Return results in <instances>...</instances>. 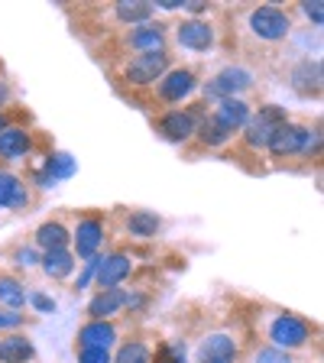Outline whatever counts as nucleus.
<instances>
[{
  "mask_svg": "<svg viewBox=\"0 0 324 363\" xmlns=\"http://www.w3.org/2000/svg\"><path fill=\"white\" fill-rule=\"evenodd\" d=\"M247 26H250V36L259 39V43H269V45L289 39V33H292V20H289V13L286 10H279V7L250 10Z\"/></svg>",
  "mask_w": 324,
  "mask_h": 363,
  "instance_id": "f257e3e1",
  "label": "nucleus"
},
{
  "mask_svg": "<svg viewBox=\"0 0 324 363\" xmlns=\"http://www.w3.org/2000/svg\"><path fill=\"white\" fill-rule=\"evenodd\" d=\"M286 121H289L286 107H279V104L259 107L257 117H250V123L243 127V143H247V150H266L272 133H276V127H282Z\"/></svg>",
  "mask_w": 324,
  "mask_h": 363,
  "instance_id": "f03ea898",
  "label": "nucleus"
},
{
  "mask_svg": "<svg viewBox=\"0 0 324 363\" xmlns=\"http://www.w3.org/2000/svg\"><path fill=\"white\" fill-rule=\"evenodd\" d=\"M172 65V55L169 52H143V55H133L123 68V82H130L133 88H150L156 84L159 78L169 72Z\"/></svg>",
  "mask_w": 324,
  "mask_h": 363,
  "instance_id": "7ed1b4c3",
  "label": "nucleus"
},
{
  "mask_svg": "<svg viewBox=\"0 0 324 363\" xmlns=\"http://www.w3.org/2000/svg\"><path fill=\"white\" fill-rule=\"evenodd\" d=\"M253 88V72L240 65H227L224 72L204 82V98H214V101H227V98H240L243 91Z\"/></svg>",
  "mask_w": 324,
  "mask_h": 363,
  "instance_id": "20e7f679",
  "label": "nucleus"
},
{
  "mask_svg": "<svg viewBox=\"0 0 324 363\" xmlns=\"http://www.w3.org/2000/svg\"><path fill=\"white\" fill-rule=\"evenodd\" d=\"M311 337V325L305 318L298 315H279L276 321L269 325V340L276 350H295V347H305Z\"/></svg>",
  "mask_w": 324,
  "mask_h": 363,
  "instance_id": "39448f33",
  "label": "nucleus"
},
{
  "mask_svg": "<svg viewBox=\"0 0 324 363\" xmlns=\"http://www.w3.org/2000/svg\"><path fill=\"white\" fill-rule=\"evenodd\" d=\"M308 136H311V130L305 127V123L286 121L282 127H276V133H272V140H269V146H266V150H269L272 159L302 156L305 146H308Z\"/></svg>",
  "mask_w": 324,
  "mask_h": 363,
  "instance_id": "423d86ee",
  "label": "nucleus"
},
{
  "mask_svg": "<svg viewBox=\"0 0 324 363\" xmlns=\"http://www.w3.org/2000/svg\"><path fill=\"white\" fill-rule=\"evenodd\" d=\"M72 243H75V259L98 257L101 243H104V218H101V214H84V218L78 220L75 234H72Z\"/></svg>",
  "mask_w": 324,
  "mask_h": 363,
  "instance_id": "0eeeda50",
  "label": "nucleus"
},
{
  "mask_svg": "<svg viewBox=\"0 0 324 363\" xmlns=\"http://www.w3.org/2000/svg\"><path fill=\"white\" fill-rule=\"evenodd\" d=\"M195 84H198L195 68H169L166 75L156 82V94L166 104H179L181 98H189L191 91H195Z\"/></svg>",
  "mask_w": 324,
  "mask_h": 363,
  "instance_id": "6e6552de",
  "label": "nucleus"
},
{
  "mask_svg": "<svg viewBox=\"0 0 324 363\" xmlns=\"http://www.w3.org/2000/svg\"><path fill=\"white\" fill-rule=\"evenodd\" d=\"M195 127H198V121L191 111H166L156 121L159 136L169 140V143H189L191 136H195Z\"/></svg>",
  "mask_w": 324,
  "mask_h": 363,
  "instance_id": "1a4fd4ad",
  "label": "nucleus"
},
{
  "mask_svg": "<svg viewBox=\"0 0 324 363\" xmlns=\"http://www.w3.org/2000/svg\"><path fill=\"white\" fill-rule=\"evenodd\" d=\"M175 43L181 45V49H191V52H208L214 45V26L204 20H181L179 26H175Z\"/></svg>",
  "mask_w": 324,
  "mask_h": 363,
  "instance_id": "9d476101",
  "label": "nucleus"
},
{
  "mask_svg": "<svg viewBox=\"0 0 324 363\" xmlns=\"http://www.w3.org/2000/svg\"><path fill=\"white\" fill-rule=\"evenodd\" d=\"M123 43L136 52H166V26L162 23H140V26H130V33L123 36Z\"/></svg>",
  "mask_w": 324,
  "mask_h": 363,
  "instance_id": "9b49d317",
  "label": "nucleus"
},
{
  "mask_svg": "<svg viewBox=\"0 0 324 363\" xmlns=\"http://www.w3.org/2000/svg\"><path fill=\"white\" fill-rule=\"evenodd\" d=\"M33 204V191L20 175L0 169V208H13V211H26Z\"/></svg>",
  "mask_w": 324,
  "mask_h": 363,
  "instance_id": "f8f14e48",
  "label": "nucleus"
},
{
  "mask_svg": "<svg viewBox=\"0 0 324 363\" xmlns=\"http://www.w3.org/2000/svg\"><path fill=\"white\" fill-rule=\"evenodd\" d=\"M130 272H133V259L127 253H111V257H101L94 279H98L101 289H117Z\"/></svg>",
  "mask_w": 324,
  "mask_h": 363,
  "instance_id": "ddd939ff",
  "label": "nucleus"
},
{
  "mask_svg": "<svg viewBox=\"0 0 324 363\" xmlns=\"http://www.w3.org/2000/svg\"><path fill=\"white\" fill-rule=\"evenodd\" d=\"M237 340L227 337V334H211V337L201 340L198 347V363H234L237 360Z\"/></svg>",
  "mask_w": 324,
  "mask_h": 363,
  "instance_id": "4468645a",
  "label": "nucleus"
},
{
  "mask_svg": "<svg viewBox=\"0 0 324 363\" xmlns=\"http://www.w3.org/2000/svg\"><path fill=\"white\" fill-rule=\"evenodd\" d=\"M121 308H127V292H123L121 286L117 289H101V292L88 302L91 321H111Z\"/></svg>",
  "mask_w": 324,
  "mask_h": 363,
  "instance_id": "2eb2a0df",
  "label": "nucleus"
},
{
  "mask_svg": "<svg viewBox=\"0 0 324 363\" xmlns=\"http://www.w3.org/2000/svg\"><path fill=\"white\" fill-rule=\"evenodd\" d=\"M211 117L220 123V127L230 130V133H237V130L247 127L253 113H250V104L243 98H227V101H218V107H214Z\"/></svg>",
  "mask_w": 324,
  "mask_h": 363,
  "instance_id": "dca6fc26",
  "label": "nucleus"
},
{
  "mask_svg": "<svg viewBox=\"0 0 324 363\" xmlns=\"http://www.w3.org/2000/svg\"><path fill=\"white\" fill-rule=\"evenodd\" d=\"M292 88L302 98H318L321 94V62L318 59H302L292 68Z\"/></svg>",
  "mask_w": 324,
  "mask_h": 363,
  "instance_id": "f3484780",
  "label": "nucleus"
},
{
  "mask_svg": "<svg viewBox=\"0 0 324 363\" xmlns=\"http://www.w3.org/2000/svg\"><path fill=\"white\" fill-rule=\"evenodd\" d=\"M113 340H117V328L111 321H88L78 331V347L82 350H111Z\"/></svg>",
  "mask_w": 324,
  "mask_h": 363,
  "instance_id": "a211bd4d",
  "label": "nucleus"
},
{
  "mask_svg": "<svg viewBox=\"0 0 324 363\" xmlns=\"http://www.w3.org/2000/svg\"><path fill=\"white\" fill-rule=\"evenodd\" d=\"M30 150H33V136L23 127H4L0 130V159L16 162V159H23Z\"/></svg>",
  "mask_w": 324,
  "mask_h": 363,
  "instance_id": "6ab92c4d",
  "label": "nucleus"
},
{
  "mask_svg": "<svg viewBox=\"0 0 324 363\" xmlns=\"http://www.w3.org/2000/svg\"><path fill=\"white\" fill-rule=\"evenodd\" d=\"M33 237H36V247L43 250V253H49V250H68V243H72V234L65 230L62 220H45V224H39Z\"/></svg>",
  "mask_w": 324,
  "mask_h": 363,
  "instance_id": "aec40b11",
  "label": "nucleus"
},
{
  "mask_svg": "<svg viewBox=\"0 0 324 363\" xmlns=\"http://www.w3.org/2000/svg\"><path fill=\"white\" fill-rule=\"evenodd\" d=\"M195 136H198V143H201V146H208V150H218V146H227V143H230V140H234V133H230V130H227V127H220V123L214 121L211 113L198 121Z\"/></svg>",
  "mask_w": 324,
  "mask_h": 363,
  "instance_id": "412c9836",
  "label": "nucleus"
},
{
  "mask_svg": "<svg viewBox=\"0 0 324 363\" xmlns=\"http://www.w3.org/2000/svg\"><path fill=\"white\" fill-rule=\"evenodd\" d=\"M39 263H43L45 276L49 279H65V276H72V269H75V253L72 250H49V253H43L39 257Z\"/></svg>",
  "mask_w": 324,
  "mask_h": 363,
  "instance_id": "4be33fe9",
  "label": "nucleus"
},
{
  "mask_svg": "<svg viewBox=\"0 0 324 363\" xmlns=\"http://www.w3.org/2000/svg\"><path fill=\"white\" fill-rule=\"evenodd\" d=\"M33 360V344L23 334H10L0 337V363H26Z\"/></svg>",
  "mask_w": 324,
  "mask_h": 363,
  "instance_id": "5701e85b",
  "label": "nucleus"
},
{
  "mask_svg": "<svg viewBox=\"0 0 324 363\" xmlns=\"http://www.w3.org/2000/svg\"><path fill=\"white\" fill-rule=\"evenodd\" d=\"M152 4H146V0H123V4H117L113 7V13H117V20L121 23H130V26H140V23H150L152 20Z\"/></svg>",
  "mask_w": 324,
  "mask_h": 363,
  "instance_id": "b1692460",
  "label": "nucleus"
},
{
  "mask_svg": "<svg viewBox=\"0 0 324 363\" xmlns=\"http://www.w3.org/2000/svg\"><path fill=\"white\" fill-rule=\"evenodd\" d=\"M159 227H162V220H159L156 211H130L127 214V230L133 237H156Z\"/></svg>",
  "mask_w": 324,
  "mask_h": 363,
  "instance_id": "393cba45",
  "label": "nucleus"
},
{
  "mask_svg": "<svg viewBox=\"0 0 324 363\" xmlns=\"http://www.w3.org/2000/svg\"><path fill=\"white\" fill-rule=\"evenodd\" d=\"M23 305H26V289L13 276H0V308L20 311Z\"/></svg>",
  "mask_w": 324,
  "mask_h": 363,
  "instance_id": "a878e982",
  "label": "nucleus"
},
{
  "mask_svg": "<svg viewBox=\"0 0 324 363\" xmlns=\"http://www.w3.org/2000/svg\"><path fill=\"white\" fill-rule=\"evenodd\" d=\"M75 169H78V162L68 156V152H49V156H45L43 172L49 175L52 182H59V179H72V175H75Z\"/></svg>",
  "mask_w": 324,
  "mask_h": 363,
  "instance_id": "bb28decb",
  "label": "nucleus"
},
{
  "mask_svg": "<svg viewBox=\"0 0 324 363\" xmlns=\"http://www.w3.org/2000/svg\"><path fill=\"white\" fill-rule=\"evenodd\" d=\"M113 363H150V350H146V344H140V340H130V344H123L121 350H117V357H111Z\"/></svg>",
  "mask_w": 324,
  "mask_h": 363,
  "instance_id": "cd10ccee",
  "label": "nucleus"
},
{
  "mask_svg": "<svg viewBox=\"0 0 324 363\" xmlns=\"http://www.w3.org/2000/svg\"><path fill=\"white\" fill-rule=\"evenodd\" d=\"M150 363H185V347L181 344H162L156 350V360Z\"/></svg>",
  "mask_w": 324,
  "mask_h": 363,
  "instance_id": "c85d7f7f",
  "label": "nucleus"
},
{
  "mask_svg": "<svg viewBox=\"0 0 324 363\" xmlns=\"http://www.w3.org/2000/svg\"><path fill=\"white\" fill-rule=\"evenodd\" d=\"M26 325V315L20 311H10V308H0V331H16V328Z\"/></svg>",
  "mask_w": 324,
  "mask_h": 363,
  "instance_id": "c756f323",
  "label": "nucleus"
},
{
  "mask_svg": "<svg viewBox=\"0 0 324 363\" xmlns=\"http://www.w3.org/2000/svg\"><path fill=\"white\" fill-rule=\"evenodd\" d=\"M26 302L36 311H43V315H52L55 311V298H49V295H43V292H26Z\"/></svg>",
  "mask_w": 324,
  "mask_h": 363,
  "instance_id": "7c9ffc66",
  "label": "nucleus"
},
{
  "mask_svg": "<svg viewBox=\"0 0 324 363\" xmlns=\"http://www.w3.org/2000/svg\"><path fill=\"white\" fill-rule=\"evenodd\" d=\"M13 263L16 266H23V269H30V266H39V253L33 247H20L13 253Z\"/></svg>",
  "mask_w": 324,
  "mask_h": 363,
  "instance_id": "2f4dec72",
  "label": "nucleus"
},
{
  "mask_svg": "<svg viewBox=\"0 0 324 363\" xmlns=\"http://www.w3.org/2000/svg\"><path fill=\"white\" fill-rule=\"evenodd\" d=\"M257 363H292V357L286 350H276V347H263L257 354Z\"/></svg>",
  "mask_w": 324,
  "mask_h": 363,
  "instance_id": "473e14b6",
  "label": "nucleus"
},
{
  "mask_svg": "<svg viewBox=\"0 0 324 363\" xmlns=\"http://www.w3.org/2000/svg\"><path fill=\"white\" fill-rule=\"evenodd\" d=\"M78 363H113L111 350H78Z\"/></svg>",
  "mask_w": 324,
  "mask_h": 363,
  "instance_id": "72a5a7b5",
  "label": "nucleus"
},
{
  "mask_svg": "<svg viewBox=\"0 0 324 363\" xmlns=\"http://www.w3.org/2000/svg\"><path fill=\"white\" fill-rule=\"evenodd\" d=\"M302 10H305V16H308L315 26H321L324 23V10H321V0H308V4H302Z\"/></svg>",
  "mask_w": 324,
  "mask_h": 363,
  "instance_id": "f704fd0d",
  "label": "nucleus"
},
{
  "mask_svg": "<svg viewBox=\"0 0 324 363\" xmlns=\"http://www.w3.org/2000/svg\"><path fill=\"white\" fill-rule=\"evenodd\" d=\"M98 263H101V257H91L88 263H84V272H82V279L75 282V289H84L91 282V276H94V272H98Z\"/></svg>",
  "mask_w": 324,
  "mask_h": 363,
  "instance_id": "c9c22d12",
  "label": "nucleus"
},
{
  "mask_svg": "<svg viewBox=\"0 0 324 363\" xmlns=\"http://www.w3.org/2000/svg\"><path fill=\"white\" fill-rule=\"evenodd\" d=\"M36 185H39V189H52L55 182L49 179V175H45V172H36Z\"/></svg>",
  "mask_w": 324,
  "mask_h": 363,
  "instance_id": "e433bc0d",
  "label": "nucleus"
},
{
  "mask_svg": "<svg viewBox=\"0 0 324 363\" xmlns=\"http://www.w3.org/2000/svg\"><path fill=\"white\" fill-rule=\"evenodd\" d=\"M7 101H10V84H7V82H0V107L7 104Z\"/></svg>",
  "mask_w": 324,
  "mask_h": 363,
  "instance_id": "4c0bfd02",
  "label": "nucleus"
},
{
  "mask_svg": "<svg viewBox=\"0 0 324 363\" xmlns=\"http://www.w3.org/2000/svg\"><path fill=\"white\" fill-rule=\"evenodd\" d=\"M159 7H162V10H179L181 0H159Z\"/></svg>",
  "mask_w": 324,
  "mask_h": 363,
  "instance_id": "58836bf2",
  "label": "nucleus"
},
{
  "mask_svg": "<svg viewBox=\"0 0 324 363\" xmlns=\"http://www.w3.org/2000/svg\"><path fill=\"white\" fill-rule=\"evenodd\" d=\"M4 127H10V123H7V117H4V111H0V130Z\"/></svg>",
  "mask_w": 324,
  "mask_h": 363,
  "instance_id": "ea45409f",
  "label": "nucleus"
}]
</instances>
